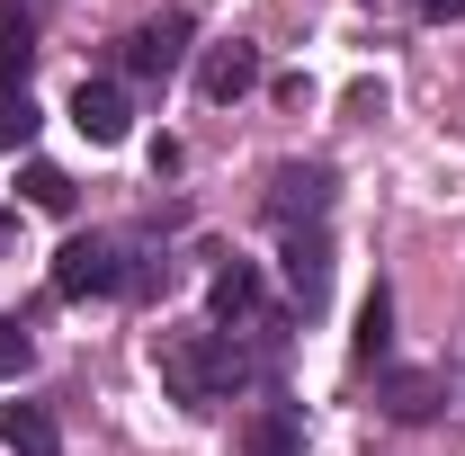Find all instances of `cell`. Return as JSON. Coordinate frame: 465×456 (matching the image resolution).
Here are the masks:
<instances>
[{"label":"cell","mask_w":465,"mask_h":456,"mask_svg":"<svg viewBox=\"0 0 465 456\" xmlns=\"http://www.w3.org/2000/svg\"><path fill=\"white\" fill-rule=\"evenodd\" d=\"M27 144H36V99L0 90V153H27Z\"/></svg>","instance_id":"obj_14"},{"label":"cell","mask_w":465,"mask_h":456,"mask_svg":"<svg viewBox=\"0 0 465 456\" xmlns=\"http://www.w3.org/2000/svg\"><path fill=\"white\" fill-rule=\"evenodd\" d=\"M411 9H420L430 27H448V18H465V0H411Z\"/></svg>","instance_id":"obj_17"},{"label":"cell","mask_w":465,"mask_h":456,"mask_svg":"<svg viewBox=\"0 0 465 456\" xmlns=\"http://www.w3.org/2000/svg\"><path fill=\"white\" fill-rule=\"evenodd\" d=\"M197 90H206L215 108H232L242 90H260V45H242V36L206 45V63H197Z\"/></svg>","instance_id":"obj_5"},{"label":"cell","mask_w":465,"mask_h":456,"mask_svg":"<svg viewBox=\"0 0 465 456\" xmlns=\"http://www.w3.org/2000/svg\"><path fill=\"white\" fill-rule=\"evenodd\" d=\"M27 63H36V18L27 0H0V90H27Z\"/></svg>","instance_id":"obj_11"},{"label":"cell","mask_w":465,"mask_h":456,"mask_svg":"<svg viewBox=\"0 0 465 456\" xmlns=\"http://www.w3.org/2000/svg\"><path fill=\"white\" fill-rule=\"evenodd\" d=\"M188 36H197V18H188V9L143 18V27L125 36V72H134V81H171L179 63H188Z\"/></svg>","instance_id":"obj_4"},{"label":"cell","mask_w":465,"mask_h":456,"mask_svg":"<svg viewBox=\"0 0 465 456\" xmlns=\"http://www.w3.org/2000/svg\"><path fill=\"white\" fill-rule=\"evenodd\" d=\"M27 206H45V215H72V179L54 162H27Z\"/></svg>","instance_id":"obj_15"},{"label":"cell","mask_w":465,"mask_h":456,"mask_svg":"<svg viewBox=\"0 0 465 456\" xmlns=\"http://www.w3.org/2000/svg\"><path fill=\"white\" fill-rule=\"evenodd\" d=\"M242 456H304V411H295V402H269V411H251V430H242Z\"/></svg>","instance_id":"obj_10"},{"label":"cell","mask_w":465,"mask_h":456,"mask_svg":"<svg viewBox=\"0 0 465 456\" xmlns=\"http://www.w3.org/2000/svg\"><path fill=\"white\" fill-rule=\"evenodd\" d=\"M27 367H36V341H27V322H9V313H0V385H9V376H27Z\"/></svg>","instance_id":"obj_16"},{"label":"cell","mask_w":465,"mask_h":456,"mask_svg":"<svg viewBox=\"0 0 465 456\" xmlns=\"http://www.w3.org/2000/svg\"><path fill=\"white\" fill-rule=\"evenodd\" d=\"M153 358H162L171 402H188V411H215V402L251 376V358H242V349H232V332H215V322H206V332H162V349H153Z\"/></svg>","instance_id":"obj_1"},{"label":"cell","mask_w":465,"mask_h":456,"mask_svg":"<svg viewBox=\"0 0 465 456\" xmlns=\"http://www.w3.org/2000/svg\"><path fill=\"white\" fill-rule=\"evenodd\" d=\"M358 367H376V358H385V349H394V295H385V286H367V304H358Z\"/></svg>","instance_id":"obj_12"},{"label":"cell","mask_w":465,"mask_h":456,"mask_svg":"<svg viewBox=\"0 0 465 456\" xmlns=\"http://www.w3.org/2000/svg\"><path fill=\"white\" fill-rule=\"evenodd\" d=\"M0 448L9 456H63V430L45 402H0Z\"/></svg>","instance_id":"obj_9"},{"label":"cell","mask_w":465,"mask_h":456,"mask_svg":"<svg viewBox=\"0 0 465 456\" xmlns=\"http://www.w3.org/2000/svg\"><path fill=\"white\" fill-rule=\"evenodd\" d=\"M72 125H81L90 144H125V134H134V99H125L116 81H81V90H72Z\"/></svg>","instance_id":"obj_6"},{"label":"cell","mask_w":465,"mask_h":456,"mask_svg":"<svg viewBox=\"0 0 465 456\" xmlns=\"http://www.w3.org/2000/svg\"><path fill=\"white\" fill-rule=\"evenodd\" d=\"M206 313H215V332H251L260 322V269L251 260H224L215 286H206Z\"/></svg>","instance_id":"obj_7"},{"label":"cell","mask_w":465,"mask_h":456,"mask_svg":"<svg viewBox=\"0 0 465 456\" xmlns=\"http://www.w3.org/2000/svg\"><path fill=\"white\" fill-rule=\"evenodd\" d=\"M385 411H394V421H430V411H439V385H430V376H385Z\"/></svg>","instance_id":"obj_13"},{"label":"cell","mask_w":465,"mask_h":456,"mask_svg":"<svg viewBox=\"0 0 465 456\" xmlns=\"http://www.w3.org/2000/svg\"><path fill=\"white\" fill-rule=\"evenodd\" d=\"M287 295L304 304V313L331 295V242H322V224H313V233H287Z\"/></svg>","instance_id":"obj_8"},{"label":"cell","mask_w":465,"mask_h":456,"mask_svg":"<svg viewBox=\"0 0 465 456\" xmlns=\"http://www.w3.org/2000/svg\"><path fill=\"white\" fill-rule=\"evenodd\" d=\"M331 215V171L322 162H287V171H269V224L278 233H304Z\"/></svg>","instance_id":"obj_3"},{"label":"cell","mask_w":465,"mask_h":456,"mask_svg":"<svg viewBox=\"0 0 465 456\" xmlns=\"http://www.w3.org/2000/svg\"><path fill=\"white\" fill-rule=\"evenodd\" d=\"M125 269H134V260L116 251L108 233H72V242L54 251V295H63V304H90V295H125Z\"/></svg>","instance_id":"obj_2"}]
</instances>
